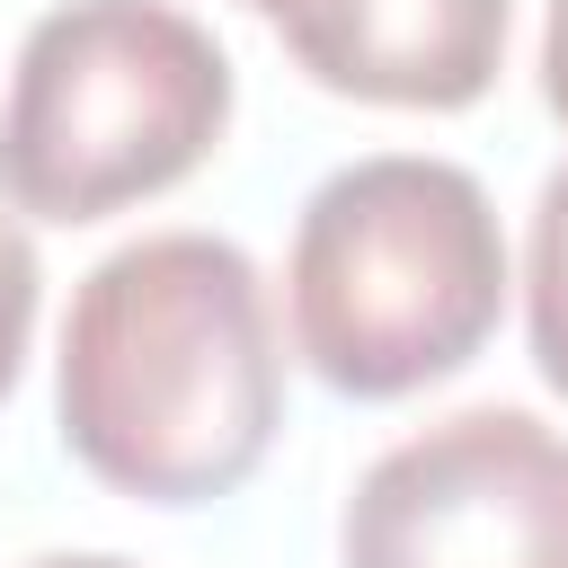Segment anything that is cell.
Masks as SVG:
<instances>
[{"label": "cell", "instance_id": "6da1fadb", "mask_svg": "<svg viewBox=\"0 0 568 568\" xmlns=\"http://www.w3.org/2000/svg\"><path fill=\"white\" fill-rule=\"evenodd\" d=\"M62 444L124 497L195 506L240 488L284 417V355L257 266L213 231H151L98 257L62 320Z\"/></svg>", "mask_w": 568, "mask_h": 568}, {"label": "cell", "instance_id": "7a4b0ae2", "mask_svg": "<svg viewBox=\"0 0 568 568\" xmlns=\"http://www.w3.org/2000/svg\"><path fill=\"white\" fill-rule=\"evenodd\" d=\"M284 311L328 390L399 399L462 373L506 311V240L488 186L426 151L337 169L302 204Z\"/></svg>", "mask_w": 568, "mask_h": 568}, {"label": "cell", "instance_id": "3957f363", "mask_svg": "<svg viewBox=\"0 0 568 568\" xmlns=\"http://www.w3.org/2000/svg\"><path fill=\"white\" fill-rule=\"evenodd\" d=\"M231 124V53L169 0H62L36 18L0 106V195L98 222L178 186Z\"/></svg>", "mask_w": 568, "mask_h": 568}, {"label": "cell", "instance_id": "277c9868", "mask_svg": "<svg viewBox=\"0 0 568 568\" xmlns=\"http://www.w3.org/2000/svg\"><path fill=\"white\" fill-rule=\"evenodd\" d=\"M346 568H568V435L532 408H453L346 497Z\"/></svg>", "mask_w": 568, "mask_h": 568}, {"label": "cell", "instance_id": "5b68a950", "mask_svg": "<svg viewBox=\"0 0 568 568\" xmlns=\"http://www.w3.org/2000/svg\"><path fill=\"white\" fill-rule=\"evenodd\" d=\"M293 62L373 106H470L506 62V0H284Z\"/></svg>", "mask_w": 568, "mask_h": 568}, {"label": "cell", "instance_id": "8992f818", "mask_svg": "<svg viewBox=\"0 0 568 568\" xmlns=\"http://www.w3.org/2000/svg\"><path fill=\"white\" fill-rule=\"evenodd\" d=\"M524 320H532V364L550 390H568V169L541 178L532 195V240H524Z\"/></svg>", "mask_w": 568, "mask_h": 568}, {"label": "cell", "instance_id": "52a82bcc", "mask_svg": "<svg viewBox=\"0 0 568 568\" xmlns=\"http://www.w3.org/2000/svg\"><path fill=\"white\" fill-rule=\"evenodd\" d=\"M36 284H44V266H36V240L0 213V399H9V382H18V364H27V328H36Z\"/></svg>", "mask_w": 568, "mask_h": 568}, {"label": "cell", "instance_id": "ba28073f", "mask_svg": "<svg viewBox=\"0 0 568 568\" xmlns=\"http://www.w3.org/2000/svg\"><path fill=\"white\" fill-rule=\"evenodd\" d=\"M541 98L568 124V0H550V18H541Z\"/></svg>", "mask_w": 568, "mask_h": 568}, {"label": "cell", "instance_id": "9c48e42d", "mask_svg": "<svg viewBox=\"0 0 568 568\" xmlns=\"http://www.w3.org/2000/svg\"><path fill=\"white\" fill-rule=\"evenodd\" d=\"M27 568H133V559H115V550H53V559H27Z\"/></svg>", "mask_w": 568, "mask_h": 568}, {"label": "cell", "instance_id": "30bf717a", "mask_svg": "<svg viewBox=\"0 0 568 568\" xmlns=\"http://www.w3.org/2000/svg\"><path fill=\"white\" fill-rule=\"evenodd\" d=\"M248 9H266V18H275V9H284V0H248Z\"/></svg>", "mask_w": 568, "mask_h": 568}]
</instances>
